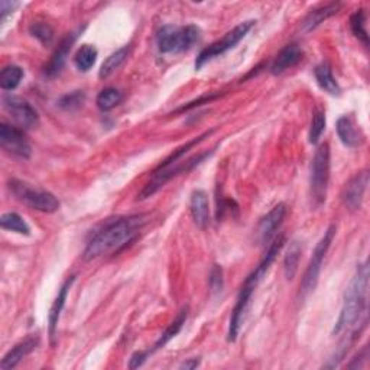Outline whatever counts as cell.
I'll list each match as a JSON object with an SVG mask.
<instances>
[{
  "label": "cell",
  "mask_w": 370,
  "mask_h": 370,
  "mask_svg": "<svg viewBox=\"0 0 370 370\" xmlns=\"http://www.w3.org/2000/svg\"><path fill=\"white\" fill-rule=\"evenodd\" d=\"M145 224L146 217L142 214L117 217L113 220H108L87 243L83 253L84 260L97 259L120 249L122 246L132 242Z\"/></svg>",
  "instance_id": "cell-1"
},
{
  "label": "cell",
  "mask_w": 370,
  "mask_h": 370,
  "mask_svg": "<svg viewBox=\"0 0 370 370\" xmlns=\"http://www.w3.org/2000/svg\"><path fill=\"white\" fill-rule=\"evenodd\" d=\"M367 288L369 266L365 262L359 265L358 272L345 292V301H343L333 334H341L347 330H363L367 321Z\"/></svg>",
  "instance_id": "cell-2"
},
{
  "label": "cell",
  "mask_w": 370,
  "mask_h": 370,
  "mask_svg": "<svg viewBox=\"0 0 370 370\" xmlns=\"http://www.w3.org/2000/svg\"><path fill=\"white\" fill-rule=\"evenodd\" d=\"M200 38V30L196 25L180 26L165 25L157 32V45L159 52H183L193 47Z\"/></svg>",
  "instance_id": "cell-3"
},
{
  "label": "cell",
  "mask_w": 370,
  "mask_h": 370,
  "mask_svg": "<svg viewBox=\"0 0 370 370\" xmlns=\"http://www.w3.org/2000/svg\"><path fill=\"white\" fill-rule=\"evenodd\" d=\"M10 193L15 196L18 201L25 204L26 207L41 213H56L60 210V201L49 191L32 188L30 184H26L19 180L9 181Z\"/></svg>",
  "instance_id": "cell-4"
},
{
  "label": "cell",
  "mask_w": 370,
  "mask_h": 370,
  "mask_svg": "<svg viewBox=\"0 0 370 370\" xmlns=\"http://www.w3.org/2000/svg\"><path fill=\"white\" fill-rule=\"evenodd\" d=\"M213 154V150H210V152H204V154H200V155H196L193 158H189L187 161H183L180 159L178 162L172 163V165L167 167V168H161V170H155L154 171V175H152V180H150L145 187L139 193L138 198L139 200H146L149 197H152L155 193H158V191L165 185L168 181H171L174 176L180 175V174H187L191 170H194L197 165H200V163L205 159L209 158L210 155Z\"/></svg>",
  "instance_id": "cell-5"
},
{
  "label": "cell",
  "mask_w": 370,
  "mask_h": 370,
  "mask_svg": "<svg viewBox=\"0 0 370 370\" xmlns=\"http://www.w3.org/2000/svg\"><path fill=\"white\" fill-rule=\"evenodd\" d=\"M330 146L321 145L314 155L311 165V197L317 205L325 203L330 181Z\"/></svg>",
  "instance_id": "cell-6"
},
{
  "label": "cell",
  "mask_w": 370,
  "mask_h": 370,
  "mask_svg": "<svg viewBox=\"0 0 370 370\" xmlns=\"http://www.w3.org/2000/svg\"><path fill=\"white\" fill-rule=\"evenodd\" d=\"M255 21H246V22H242L239 23L238 26H235L231 31H229L222 39L216 41V43H213L210 47L204 48L196 60V70H200V68H203L205 64L210 62L211 60L223 56V54H226L227 51L235 48L242 39L246 38V35H248L251 32V30L255 26Z\"/></svg>",
  "instance_id": "cell-7"
},
{
  "label": "cell",
  "mask_w": 370,
  "mask_h": 370,
  "mask_svg": "<svg viewBox=\"0 0 370 370\" xmlns=\"http://www.w3.org/2000/svg\"><path fill=\"white\" fill-rule=\"evenodd\" d=\"M336 231H337L336 226L332 224L330 227L325 230L324 236L320 239L317 246H315L312 257L310 260L307 270L304 273V278H303V281H301V286H299V290H301L299 292L303 297H307L310 292L314 291V288L317 286V282H319V278H320V272H321V266H323V260H324L328 249H330V246H332V243L334 240Z\"/></svg>",
  "instance_id": "cell-8"
},
{
  "label": "cell",
  "mask_w": 370,
  "mask_h": 370,
  "mask_svg": "<svg viewBox=\"0 0 370 370\" xmlns=\"http://www.w3.org/2000/svg\"><path fill=\"white\" fill-rule=\"evenodd\" d=\"M0 145L8 154L22 159H28L32 152L31 145L26 141L21 128L8 125L5 122L0 123Z\"/></svg>",
  "instance_id": "cell-9"
},
{
  "label": "cell",
  "mask_w": 370,
  "mask_h": 370,
  "mask_svg": "<svg viewBox=\"0 0 370 370\" xmlns=\"http://www.w3.org/2000/svg\"><path fill=\"white\" fill-rule=\"evenodd\" d=\"M257 282H255L252 278H246L242 290L239 292L236 305L231 311V317H230V323H229V333H227V340L230 343L236 341L239 333H240V327L243 324V319H244V312L248 310L249 301L253 295V291L256 290Z\"/></svg>",
  "instance_id": "cell-10"
},
{
  "label": "cell",
  "mask_w": 370,
  "mask_h": 370,
  "mask_svg": "<svg viewBox=\"0 0 370 370\" xmlns=\"http://www.w3.org/2000/svg\"><path fill=\"white\" fill-rule=\"evenodd\" d=\"M3 106L12 116V119L15 120L18 128L32 129L38 125V113L26 100L16 97V95L6 94L3 95Z\"/></svg>",
  "instance_id": "cell-11"
},
{
  "label": "cell",
  "mask_w": 370,
  "mask_h": 370,
  "mask_svg": "<svg viewBox=\"0 0 370 370\" xmlns=\"http://www.w3.org/2000/svg\"><path fill=\"white\" fill-rule=\"evenodd\" d=\"M367 185H369L367 171H362L351 178V180L346 184L341 194L343 203H345L346 207H349L350 210H359L362 207Z\"/></svg>",
  "instance_id": "cell-12"
},
{
  "label": "cell",
  "mask_w": 370,
  "mask_h": 370,
  "mask_svg": "<svg viewBox=\"0 0 370 370\" xmlns=\"http://www.w3.org/2000/svg\"><path fill=\"white\" fill-rule=\"evenodd\" d=\"M285 216H286V205L284 203H279L259 222L257 239L260 243L262 244L269 243L277 236V231L281 227Z\"/></svg>",
  "instance_id": "cell-13"
},
{
  "label": "cell",
  "mask_w": 370,
  "mask_h": 370,
  "mask_svg": "<svg viewBox=\"0 0 370 370\" xmlns=\"http://www.w3.org/2000/svg\"><path fill=\"white\" fill-rule=\"evenodd\" d=\"M83 31V30H78L76 32H71V34H68L61 43L58 45V48L54 51L52 54V57L49 60V62L47 64L45 67V76L49 77V78H54V77H57L61 70L64 68L65 62H67V58H68V54H70L74 43L77 41L78 38V34Z\"/></svg>",
  "instance_id": "cell-14"
},
{
  "label": "cell",
  "mask_w": 370,
  "mask_h": 370,
  "mask_svg": "<svg viewBox=\"0 0 370 370\" xmlns=\"http://www.w3.org/2000/svg\"><path fill=\"white\" fill-rule=\"evenodd\" d=\"M74 281H76V277H70L61 285L58 295H57L56 301H54L52 305H51L49 315H48V332H49L51 341H54V337H56V332H57V327H58V323H60L61 312H62V310L65 307V301H67L68 292H70Z\"/></svg>",
  "instance_id": "cell-15"
},
{
  "label": "cell",
  "mask_w": 370,
  "mask_h": 370,
  "mask_svg": "<svg viewBox=\"0 0 370 370\" xmlns=\"http://www.w3.org/2000/svg\"><path fill=\"white\" fill-rule=\"evenodd\" d=\"M191 216H193V220L200 229H207L210 224V203H209V196L203 189H196L193 194H191Z\"/></svg>",
  "instance_id": "cell-16"
},
{
  "label": "cell",
  "mask_w": 370,
  "mask_h": 370,
  "mask_svg": "<svg viewBox=\"0 0 370 370\" xmlns=\"http://www.w3.org/2000/svg\"><path fill=\"white\" fill-rule=\"evenodd\" d=\"M39 345L38 337H28L26 340L18 343L15 347H12L6 354L5 358L0 362V369L2 370H10L13 367H16L23 358H26L30 353H32Z\"/></svg>",
  "instance_id": "cell-17"
},
{
  "label": "cell",
  "mask_w": 370,
  "mask_h": 370,
  "mask_svg": "<svg viewBox=\"0 0 370 370\" xmlns=\"http://www.w3.org/2000/svg\"><path fill=\"white\" fill-rule=\"evenodd\" d=\"M301 60H303V51H301V48L295 44L286 45L278 54L277 58L273 60L270 65V73L273 76H279L285 73L286 70H290V68L295 67Z\"/></svg>",
  "instance_id": "cell-18"
},
{
  "label": "cell",
  "mask_w": 370,
  "mask_h": 370,
  "mask_svg": "<svg viewBox=\"0 0 370 370\" xmlns=\"http://www.w3.org/2000/svg\"><path fill=\"white\" fill-rule=\"evenodd\" d=\"M337 135L341 143L347 148H356L362 143L360 130L350 116H343L337 120Z\"/></svg>",
  "instance_id": "cell-19"
},
{
  "label": "cell",
  "mask_w": 370,
  "mask_h": 370,
  "mask_svg": "<svg viewBox=\"0 0 370 370\" xmlns=\"http://www.w3.org/2000/svg\"><path fill=\"white\" fill-rule=\"evenodd\" d=\"M314 76H315V80H317L319 86L325 93L332 94V95H340L341 89H340L338 83H337L334 76H333L330 64H328V62H321L320 65L315 67Z\"/></svg>",
  "instance_id": "cell-20"
},
{
  "label": "cell",
  "mask_w": 370,
  "mask_h": 370,
  "mask_svg": "<svg viewBox=\"0 0 370 370\" xmlns=\"http://www.w3.org/2000/svg\"><path fill=\"white\" fill-rule=\"evenodd\" d=\"M129 54H130V47L126 45V47H122L120 49L115 51L113 54H111V56H108L104 62L102 64L100 67V71H99V77L102 80L104 78H108L112 74H115L119 68L126 62L128 57H129Z\"/></svg>",
  "instance_id": "cell-21"
},
{
  "label": "cell",
  "mask_w": 370,
  "mask_h": 370,
  "mask_svg": "<svg viewBox=\"0 0 370 370\" xmlns=\"http://www.w3.org/2000/svg\"><path fill=\"white\" fill-rule=\"evenodd\" d=\"M187 317H188V308H184L180 314L176 315V319L167 327V330L163 332V333L159 336V338L157 340V343L154 345L152 350H149V354H150V353H154V351H157V350H159V349H162L163 346H167L168 343H170L178 333H180V332L183 330V327H184V324H185V321H187Z\"/></svg>",
  "instance_id": "cell-22"
},
{
  "label": "cell",
  "mask_w": 370,
  "mask_h": 370,
  "mask_svg": "<svg viewBox=\"0 0 370 370\" xmlns=\"http://www.w3.org/2000/svg\"><path fill=\"white\" fill-rule=\"evenodd\" d=\"M341 8L340 3H330V5H325L323 8H319L312 10L310 15L305 18L303 26L305 31H312L317 28V26H320L324 21H327L328 18L334 16L336 13L338 12V9Z\"/></svg>",
  "instance_id": "cell-23"
},
{
  "label": "cell",
  "mask_w": 370,
  "mask_h": 370,
  "mask_svg": "<svg viewBox=\"0 0 370 370\" xmlns=\"http://www.w3.org/2000/svg\"><path fill=\"white\" fill-rule=\"evenodd\" d=\"M0 226H2L3 230L18 233V235L23 236L31 235V227L18 213H5L0 217Z\"/></svg>",
  "instance_id": "cell-24"
},
{
  "label": "cell",
  "mask_w": 370,
  "mask_h": 370,
  "mask_svg": "<svg viewBox=\"0 0 370 370\" xmlns=\"http://www.w3.org/2000/svg\"><path fill=\"white\" fill-rule=\"evenodd\" d=\"M301 253H303L301 244L298 242H292L284 259V270H285V277L288 281H292L297 275Z\"/></svg>",
  "instance_id": "cell-25"
},
{
  "label": "cell",
  "mask_w": 370,
  "mask_h": 370,
  "mask_svg": "<svg viewBox=\"0 0 370 370\" xmlns=\"http://www.w3.org/2000/svg\"><path fill=\"white\" fill-rule=\"evenodd\" d=\"M97 49H95L93 45H81V48L77 51L76 57H74V64L77 67L78 71L87 73L91 70L93 65L97 61Z\"/></svg>",
  "instance_id": "cell-26"
},
{
  "label": "cell",
  "mask_w": 370,
  "mask_h": 370,
  "mask_svg": "<svg viewBox=\"0 0 370 370\" xmlns=\"http://www.w3.org/2000/svg\"><path fill=\"white\" fill-rule=\"evenodd\" d=\"M23 78V70L18 65H8L0 73V87L6 91L15 90Z\"/></svg>",
  "instance_id": "cell-27"
},
{
  "label": "cell",
  "mask_w": 370,
  "mask_h": 370,
  "mask_svg": "<svg viewBox=\"0 0 370 370\" xmlns=\"http://www.w3.org/2000/svg\"><path fill=\"white\" fill-rule=\"evenodd\" d=\"M123 100V94L120 90L115 87H107L102 90L97 95V100H95V104L100 108L102 112H108L119 106Z\"/></svg>",
  "instance_id": "cell-28"
},
{
  "label": "cell",
  "mask_w": 370,
  "mask_h": 370,
  "mask_svg": "<svg viewBox=\"0 0 370 370\" xmlns=\"http://www.w3.org/2000/svg\"><path fill=\"white\" fill-rule=\"evenodd\" d=\"M350 28L356 38H359L362 43L367 47L369 45V35L366 31V15L365 10H356L350 18Z\"/></svg>",
  "instance_id": "cell-29"
},
{
  "label": "cell",
  "mask_w": 370,
  "mask_h": 370,
  "mask_svg": "<svg viewBox=\"0 0 370 370\" xmlns=\"http://www.w3.org/2000/svg\"><path fill=\"white\" fill-rule=\"evenodd\" d=\"M30 34L43 45H51L54 41V30L45 22H34L30 26Z\"/></svg>",
  "instance_id": "cell-30"
},
{
  "label": "cell",
  "mask_w": 370,
  "mask_h": 370,
  "mask_svg": "<svg viewBox=\"0 0 370 370\" xmlns=\"http://www.w3.org/2000/svg\"><path fill=\"white\" fill-rule=\"evenodd\" d=\"M325 125H327V119H325V113L324 112H315L312 116V122H311V128H310V143L311 145H317L319 141L321 139V136L325 130Z\"/></svg>",
  "instance_id": "cell-31"
},
{
  "label": "cell",
  "mask_w": 370,
  "mask_h": 370,
  "mask_svg": "<svg viewBox=\"0 0 370 370\" xmlns=\"http://www.w3.org/2000/svg\"><path fill=\"white\" fill-rule=\"evenodd\" d=\"M84 102H86L84 91L77 90V91L62 95V97L58 100V106L62 108V111L71 112V111H77V108H80L84 104Z\"/></svg>",
  "instance_id": "cell-32"
},
{
  "label": "cell",
  "mask_w": 370,
  "mask_h": 370,
  "mask_svg": "<svg viewBox=\"0 0 370 370\" xmlns=\"http://www.w3.org/2000/svg\"><path fill=\"white\" fill-rule=\"evenodd\" d=\"M209 284H210V290L213 294H220L224 288V279H223V269L222 266L214 265L211 272H210V278H209Z\"/></svg>",
  "instance_id": "cell-33"
},
{
  "label": "cell",
  "mask_w": 370,
  "mask_h": 370,
  "mask_svg": "<svg viewBox=\"0 0 370 370\" xmlns=\"http://www.w3.org/2000/svg\"><path fill=\"white\" fill-rule=\"evenodd\" d=\"M149 356V351H136L132 358H130V362H129V367L130 369H136L142 366Z\"/></svg>",
  "instance_id": "cell-34"
},
{
  "label": "cell",
  "mask_w": 370,
  "mask_h": 370,
  "mask_svg": "<svg viewBox=\"0 0 370 370\" xmlns=\"http://www.w3.org/2000/svg\"><path fill=\"white\" fill-rule=\"evenodd\" d=\"M367 358H369V353H367V346H365V349L356 356V358L353 359V362L349 365V369H359V367H363V365L367 362Z\"/></svg>",
  "instance_id": "cell-35"
},
{
  "label": "cell",
  "mask_w": 370,
  "mask_h": 370,
  "mask_svg": "<svg viewBox=\"0 0 370 370\" xmlns=\"http://www.w3.org/2000/svg\"><path fill=\"white\" fill-rule=\"evenodd\" d=\"M18 6L19 3L16 2H0V18H2V21H5L9 13L15 10Z\"/></svg>",
  "instance_id": "cell-36"
},
{
  "label": "cell",
  "mask_w": 370,
  "mask_h": 370,
  "mask_svg": "<svg viewBox=\"0 0 370 370\" xmlns=\"http://www.w3.org/2000/svg\"><path fill=\"white\" fill-rule=\"evenodd\" d=\"M198 366H200V358H193V359L185 360L180 367L187 369V370H193V369H196Z\"/></svg>",
  "instance_id": "cell-37"
}]
</instances>
